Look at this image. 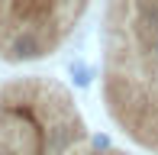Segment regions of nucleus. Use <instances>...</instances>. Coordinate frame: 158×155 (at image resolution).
Masks as SVG:
<instances>
[{
  "label": "nucleus",
  "mask_w": 158,
  "mask_h": 155,
  "mask_svg": "<svg viewBox=\"0 0 158 155\" xmlns=\"http://www.w3.org/2000/svg\"><path fill=\"white\" fill-rule=\"evenodd\" d=\"M45 52L42 48V39L35 36V32H19L16 39L10 42V58H39V55Z\"/></svg>",
  "instance_id": "obj_1"
},
{
  "label": "nucleus",
  "mask_w": 158,
  "mask_h": 155,
  "mask_svg": "<svg viewBox=\"0 0 158 155\" xmlns=\"http://www.w3.org/2000/svg\"><path fill=\"white\" fill-rule=\"evenodd\" d=\"M68 71H71V81H74V87H90V81H94V68L90 65H84V61H71L68 65Z\"/></svg>",
  "instance_id": "obj_2"
},
{
  "label": "nucleus",
  "mask_w": 158,
  "mask_h": 155,
  "mask_svg": "<svg viewBox=\"0 0 158 155\" xmlns=\"http://www.w3.org/2000/svg\"><path fill=\"white\" fill-rule=\"evenodd\" d=\"M64 145H68V129H64V126H58V129L48 132V152H52V155H58Z\"/></svg>",
  "instance_id": "obj_3"
},
{
  "label": "nucleus",
  "mask_w": 158,
  "mask_h": 155,
  "mask_svg": "<svg viewBox=\"0 0 158 155\" xmlns=\"http://www.w3.org/2000/svg\"><path fill=\"white\" fill-rule=\"evenodd\" d=\"M142 23H152V26H158V0H142Z\"/></svg>",
  "instance_id": "obj_4"
},
{
  "label": "nucleus",
  "mask_w": 158,
  "mask_h": 155,
  "mask_svg": "<svg viewBox=\"0 0 158 155\" xmlns=\"http://www.w3.org/2000/svg\"><path fill=\"white\" fill-rule=\"evenodd\" d=\"M90 145H94L97 152H110V136H103V132H94V136H90Z\"/></svg>",
  "instance_id": "obj_5"
},
{
  "label": "nucleus",
  "mask_w": 158,
  "mask_h": 155,
  "mask_svg": "<svg viewBox=\"0 0 158 155\" xmlns=\"http://www.w3.org/2000/svg\"><path fill=\"white\" fill-rule=\"evenodd\" d=\"M152 58L158 61V36H155V42H152Z\"/></svg>",
  "instance_id": "obj_6"
},
{
  "label": "nucleus",
  "mask_w": 158,
  "mask_h": 155,
  "mask_svg": "<svg viewBox=\"0 0 158 155\" xmlns=\"http://www.w3.org/2000/svg\"><path fill=\"white\" fill-rule=\"evenodd\" d=\"M155 84H158V74H155Z\"/></svg>",
  "instance_id": "obj_7"
},
{
  "label": "nucleus",
  "mask_w": 158,
  "mask_h": 155,
  "mask_svg": "<svg viewBox=\"0 0 158 155\" xmlns=\"http://www.w3.org/2000/svg\"><path fill=\"white\" fill-rule=\"evenodd\" d=\"M0 155H3V149H0Z\"/></svg>",
  "instance_id": "obj_8"
}]
</instances>
